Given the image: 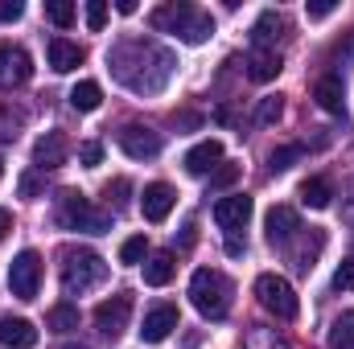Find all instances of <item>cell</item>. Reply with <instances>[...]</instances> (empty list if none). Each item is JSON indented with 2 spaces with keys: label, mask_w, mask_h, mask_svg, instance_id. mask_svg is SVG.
<instances>
[{
  "label": "cell",
  "mask_w": 354,
  "mask_h": 349,
  "mask_svg": "<svg viewBox=\"0 0 354 349\" xmlns=\"http://www.w3.org/2000/svg\"><path fill=\"white\" fill-rule=\"evenodd\" d=\"M231 296H235V288H231V279H227L223 271H214V267H198V271H194V279H189V300H194V308H198L206 321H223V317L231 312Z\"/></svg>",
  "instance_id": "2"
},
{
  "label": "cell",
  "mask_w": 354,
  "mask_h": 349,
  "mask_svg": "<svg viewBox=\"0 0 354 349\" xmlns=\"http://www.w3.org/2000/svg\"><path fill=\"white\" fill-rule=\"evenodd\" d=\"M218 165H223V144H218V140H202V144H194V148L185 152V169L194 177L214 173Z\"/></svg>",
  "instance_id": "16"
},
{
  "label": "cell",
  "mask_w": 354,
  "mask_h": 349,
  "mask_svg": "<svg viewBox=\"0 0 354 349\" xmlns=\"http://www.w3.org/2000/svg\"><path fill=\"white\" fill-rule=\"evenodd\" d=\"M334 288H338V292H354V259H346L334 271Z\"/></svg>",
  "instance_id": "32"
},
{
  "label": "cell",
  "mask_w": 354,
  "mask_h": 349,
  "mask_svg": "<svg viewBox=\"0 0 354 349\" xmlns=\"http://www.w3.org/2000/svg\"><path fill=\"white\" fill-rule=\"evenodd\" d=\"M149 259V239L145 235H132V239H124V247H120V263H128V267H136V263Z\"/></svg>",
  "instance_id": "27"
},
{
  "label": "cell",
  "mask_w": 354,
  "mask_h": 349,
  "mask_svg": "<svg viewBox=\"0 0 354 349\" xmlns=\"http://www.w3.org/2000/svg\"><path fill=\"white\" fill-rule=\"evenodd\" d=\"M66 157H71V140H66V132H46V136L33 144V165H37L41 173H46V169H62Z\"/></svg>",
  "instance_id": "11"
},
{
  "label": "cell",
  "mask_w": 354,
  "mask_h": 349,
  "mask_svg": "<svg viewBox=\"0 0 354 349\" xmlns=\"http://www.w3.org/2000/svg\"><path fill=\"white\" fill-rule=\"evenodd\" d=\"M264 226H268V243H272V247H288V243L301 235V222H297V210H292V206H272L268 218H264Z\"/></svg>",
  "instance_id": "12"
},
{
  "label": "cell",
  "mask_w": 354,
  "mask_h": 349,
  "mask_svg": "<svg viewBox=\"0 0 354 349\" xmlns=\"http://www.w3.org/2000/svg\"><path fill=\"white\" fill-rule=\"evenodd\" d=\"M301 201H305L309 210H326V206L334 201V189H330V181H326V177H309V181L301 185Z\"/></svg>",
  "instance_id": "22"
},
{
  "label": "cell",
  "mask_w": 354,
  "mask_h": 349,
  "mask_svg": "<svg viewBox=\"0 0 354 349\" xmlns=\"http://www.w3.org/2000/svg\"><path fill=\"white\" fill-rule=\"evenodd\" d=\"M66 349H87V346H66Z\"/></svg>",
  "instance_id": "42"
},
{
  "label": "cell",
  "mask_w": 354,
  "mask_h": 349,
  "mask_svg": "<svg viewBox=\"0 0 354 349\" xmlns=\"http://www.w3.org/2000/svg\"><path fill=\"white\" fill-rule=\"evenodd\" d=\"M301 152H305L301 144H284V148H276V152H272L268 169H272V173H284V169H292V161H301Z\"/></svg>",
  "instance_id": "29"
},
{
  "label": "cell",
  "mask_w": 354,
  "mask_h": 349,
  "mask_svg": "<svg viewBox=\"0 0 354 349\" xmlns=\"http://www.w3.org/2000/svg\"><path fill=\"white\" fill-rule=\"evenodd\" d=\"M149 25H153L157 33H177L185 46H202V41L214 33L210 12H202V8H194V4H185V0H174V4L153 8Z\"/></svg>",
  "instance_id": "1"
},
{
  "label": "cell",
  "mask_w": 354,
  "mask_h": 349,
  "mask_svg": "<svg viewBox=\"0 0 354 349\" xmlns=\"http://www.w3.org/2000/svg\"><path fill=\"white\" fill-rule=\"evenodd\" d=\"M46 325H50V329H58V333H75V329H79V308H71V304H58V308H50Z\"/></svg>",
  "instance_id": "26"
},
{
  "label": "cell",
  "mask_w": 354,
  "mask_h": 349,
  "mask_svg": "<svg viewBox=\"0 0 354 349\" xmlns=\"http://www.w3.org/2000/svg\"><path fill=\"white\" fill-rule=\"evenodd\" d=\"M25 12V4L21 0H0V25H8V21H17Z\"/></svg>",
  "instance_id": "37"
},
{
  "label": "cell",
  "mask_w": 354,
  "mask_h": 349,
  "mask_svg": "<svg viewBox=\"0 0 354 349\" xmlns=\"http://www.w3.org/2000/svg\"><path fill=\"white\" fill-rule=\"evenodd\" d=\"M284 33H288V21H284L276 8L260 12V21L252 25V41H256V50H268V46H276Z\"/></svg>",
  "instance_id": "17"
},
{
  "label": "cell",
  "mask_w": 354,
  "mask_h": 349,
  "mask_svg": "<svg viewBox=\"0 0 354 349\" xmlns=\"http://www.w3.org/2000/svg\"><path fill=\"white\" fill-rule=\"evenodd\" d=\"M128 317H132V296H128V292H115V296H107V300L95 308V325H99V333L111 337V341L128 329Z\"/></svg>",
  "instance_id": "7"
},
{
  "label": "cell",
  "mask_w": 354,
  "mask_h": 349,
  "mask_svg": "<svg viewBox=\"0 0 354 349\" xmlns=\"http://www.w3.org/2000/svg\"><path fill=\"white\" fill-rule=\"evenodd\" d=\"M280 70H284V66H280V54H276V50H256V54L248 58V79H252V83H272Z\"/></svg>",
  "instance_id": "21"
},
{
  "label": "cell",
  "mask_w": 354,
  "mask_h": 349,
  "mask_svg": "<svg viewBox=\"0 0 354 349\" xmlns=\"http://www.w3.org/2000/svg\"><path fill=\"white\" fill-rule=\"evenodd\" d=\"M115 8H120L124 17H132V12H136V0H115Z\"/></svg>",
  "instance_id": "40"
},
{
  "label": "cell",
  "mask_w": 354,
  "mask_h": 349,
  "mask_svg": "<svg viewBox=\"0 0 354 349\" xmlns=\"http://www.w3.org/2000/svg\"><path fill=\"white\" fill-rule=\"evenodd\" d=\"M83 46L79 41H66V37H54L50 41V66L58 70V74H71V70H79L83 66Z\"/></svg>",
  "instance_id": "18"
},
{
  "label": "cell",
  "mask_w": 354,
  "mask_h": 349,
  "mask_svg": "<svg viewBox=\"0 0 354 349\" xmlns=\"http://www.w3.org/2000/svg\"><path fill=\"white\" fill-rule=\"evenodd\" d=\"M33 79V58L21 46H0V87H21Z\"/></svg>",
  "instance_id": "10"
},
{
  "label": "cell",
  "mask_w": 354,
  "mask_h": 349,
  "mask_svg": "<svg viewBox=\"0 0 354 349\" xmlns=\"http://www.w3.org/2000/svg\"><path fill=\"white\" fill-rule=\"evenodd\" d=\"M0 177H4V165H0Z\"/></svg>",
  "instance_id": "43"
},
{
  "label": "cell",
  "mask_w": 354,
  "mask_h": 349,
  "mask_svg": "<svg viewBox=\"0 0 354 349\" xmlns=\"http://www.w3.org/2000/svg\"><path fill=\"white\" fill-rule=\"evenodd\" d=\"M8 288L17 300H33L41 288V255L37 251H21L17 259L8 263Z\"/></svg>",
  "instance_id": "6"
},
{
  "label": "cell",
  "mask_w": 354,
  "mask_h": 349,
  "mask_svg": "<svg viewBox=\"0 0 354 349\" xmlns=\"http://www.w3.org/2000/svg\"><path fill=\"white\" fill-rule=\"evenodd\" d=\"M58 222H62L66 230L103 235V230L111 226V214H107V210H95V206H91L79 189H66V193L58 197Z\"/></svg>",
  "instance_id": "4"
},
{
  "label": "cell",
  "mask_w": 354,
  "mask_h": 349,
  "mask_svg": "<svg viewBox=\"0 0 354 349\" xmlns=\"http://www.w3.org/2000/svg\"><path fill=\"white\" fill-rule=\"evenodd\" d=\"M46 17H50L58 29H71V25H75V4H71V0H46Z\"/></svg>",
  "instance_id": "28"
},
{
  "label": "cell",
  "mask_w": 354,
  "mask_h": 349,
  "mask_svg": "<svg viewBox=\"0 0 354 349\" xmlns=\"http://www.w3.org/2000/svg\"><path fill=\"white\" fill-rule=\"evenodd\" d=\"M280 111H284V103H280V99H264V103H260V111H256V123H272V119H280Z\"/></svg>",
  "instance_id": "33"
},
{
  "label": "cell",
  "mask_w": 354,
  "mask_h": 349,
  "mask_svg": "<svg viewBox=\"0 0 354 349\" xmlns=\"http://www.w3.org/2000/svg\"><path fill=\"white\" fill-rule=\"evenodd\" d=\"M256 296H260V304H264L276 321H292V317H297V308H301V304H297L292 283H288L284 275H276V271H264V275L256 279Z\"/></svg>",
  "instance_id": "5"
},
{
  "label": "cell",
  "mask_w": 354,
  "mask_h": 349,
  "mask_svg": "<svg viewBox=\"0 0 354 349\" xmlns=\"http://www.w3.org/2000/svg\"><path fill=\"white\" fill-rule=\"evenodd\" d=\"M103 25H107V4H103V0H87V29L99 33Z\"/></svg>",
  "instance_id": "30"
},
{
  "label": "cell",
  "mask_w": 354,
  "mask_h": 349,
  "mask_svg": "<svg viewBox=\"0 0 354 349\" xmlns=\"http://www.w3.org/2000/svg\"><path fill=\"white\" fill-rule=\"evenodd\" d=\"M177 263H174V251H153L149 259H145V283L149 288H165L169 279H174Z\"/></svg>",
  "instance_id": "20"
},
{
  "label": "cell",
  "mask_w": 354,
  "mask_h": 349,
  "mask_svg": "<svg viewBox=\"0 0 354 349\" xmlns=\"http://www.w3.org/2000/svg\"><path fill=\"white\" fill-rule=\"evenodd\" d=\"M227 255H243V243H239V239H235V235H231V239H227Z\"/></svg>",
  "instance_id": "41"
},
{
  "label": "cell",
  "mask_w": 354,
  "mask_h": 349,
  "mask_svg": "<svg viewBox=\"0 0 354 349\" xmlns=\"http://www.w3.org/2000/svg\"><path fill=\"white\" fill-rule=\"evenodd\" d=\"M322 247H326V235L317 230V235H313V243H301V247L292 251V267H297V271H313V259H317V251H322Z\"/></svg>",
  "instance_id": "25"
},
{
  "label": "cell",
  "mask_w": 354,
  "mask_h": 349,
  "mask_svg": "<svg viewBox=\"0 0 354 349\" xmlns=\"http://www.w3.org/2000/svg\"><path fill=\"white\" fill-rule=\"evenodd\" d=\"M12 230V214L8 210H0V243H4V235Z\"/></svg>",
  "instance_id": "39"
},
{
  "label": "cell",
  "mask_w": 354,
  "mask_h": 349,
  "mask_svg": "<svg viewBox=\"0 0 354 349\" xmlns=\"http://www.w3.org/2000/svg\"><path fill=\"white\" fill-rule=\"evenodd\" d=\"M115 140H120V148H124L132 161H153V157L161 152V132H153V128H145V123H124Z\"/></svg>",
  "instance_id": "8"
},
{
  "label": "cell",
  "mask_w": 354,
  "mask_h": 349,
  "mask_svg": "<svg viewBox=\"0 0 354 349\" xmlns=\"http://www.w3.org/2000/svg\"><path fill=\"white\" fill-rule=\"evenodd\" d=\"M128 189H132V185H128V181H124V177H120V181H111V185H107V197H111V206H115V210H124V201H128V197H124V193H128Z\"/></svg>",
  "instance_id": "36"
},
{
  "label": "cell",
  "mask_w": 354,
  "mask_h": 349,
  "mask_svg": "<svg viewBox=\"0 0 354 349\" xmlns=\"http://www.w3.org/2000/svg\"><path fill=\"white\" fill-rule=\"evenodd\" d=\"M330 349H354V312H342L330 329Z\"/></svg>",
  "instance_id": "24"
},
{
  "label": "cell",
  "mask_w": 354,
  "mask_h": 349,
  "mask_svg": "<svg viewBox=\"0 0 354 349\" xmlns=\"http://www.w3.org/2000/svg\"><path fill=\"white\" fill-rule=\"evenodd\" d=\"M338 4L334 0H317V4H309V21H322V17H330Z\"/></svg>",
  "instance_id": "38"
},
{
  "label": "cell",
  "mask_w": 354,
  "mask_h": 349,
  "mask_svg": "<svg viewBox=\"0 0 354 349\" xmlns=\"http://www.w3.org/2000/svg\"><path fill=\"white\" fill-rule=\"evenodd\" d=\"M235 177H239V165H218V169H214V177H210V185H214V189H227Z\"/></svg>",
  "instance_id": "35"
},
{
  "label": "cell",
  "mask_w": 354,
  "mask_h": 349,
  "mask_svg": "<svg viewBox=\"0 0 354 349\" xmlns=\"http://www.w3.org/2000/svg\"><path fill=\"white\" fill-rule=\"evenodd\" d=\"M248 218H252V197L248 193H227V197H218L214 201V222L223 226V230H243L248 226Z\"/></svg>",
  "instance_id": "9"
},
{
  "label": "cell",
  "mask_w": 354,
  "mask_h": 349,
  "mask_svg": "<svg viewBox=\"0 0 354 349\" xmlns=\"http://www.w3.org/2000/svg\"><path fill=\"white\" fill-rule=\"evenodd\" d=\"M174 201H177V193H174V185H165V181H153L140 193V210H145L149 222H165L169 210H174Z\"/></svg>",
  "instance_id": "14"
},
{
  "label": "cell",
  "mask_w": 354,
  "mask_h": 349,
  "mask_svg": "<svg viewBox=\"0 0 354 349\" xmlns=\"http://www.w3.org/2000/svg\"><path fill=\"white\" fill-rule=\"evenodd\" d=\"M103 279H107V263L95 251H75V247L62 251V288H66V296H83Z\"/></svg>",
  "instance_id": "3"
},
{
  "label": "cell",
  "mask_w": 354,
  "mask_h": 349,
  "mask_svg": "<svg viewBox=\"0 0 354 349\" xmlns=\"http://www.w3.org/2000/svg\"><path fill=\"white\" fill-rule=\"evenodd\" d=\"M177 325H181V312H177L174 304H157L153 312H145V325H140V341L157 346V341H165V337L174 333Z\"/></svg>",
  "instance_id": "13"
},
{
  "label": "cell",
  "mask_w": 354,
  "mask_h": 349,
  "mask_svg": "<svg viewBox=\"0 0 354 349\" xmlns=\"http://www.w3.org/2000/svg\"><path fill=\"white\" fill-rule=\"evenodd\" d=\"M99 103H103L99 83H79V87L71 90V107H75V111H95Z\"/></svg>",
  "instance_id": "23"
},
{
  "label": "cell",
  "mask_w": 354,
  "mask_h": 349,
  "mask_svg": "<svg viewBox=\"0 0 354 349\" xmlns=\"http://www.w3.org/2000/svg\"><path fill=\"white\" fill-rule=\"evenodd\" d=\"M0 346L4 349H33L37 346V329L25 317H0Z\"/></svg>",
  "instance_id": "15"
},
{
  "label": "cell",
  "mask_w": 354,
  "mask_h": 349,
  "mask_svg": "<svg viewBox=\"0 0 354 349\" xmlns=\"http://www.w3.org/2000/svg\"><path fill=\"white\" fill-rule=\"evenodd\" d=\"M252 349H288V346H284L280 337L272 341V333H268V329H260V325H256V329H252Z\"/></svg>",
  "instance_id": "34"
},
{
  "label": "cell",
  "mask_w": 354,
  "mask_h": 349,
  "mask_svg": "<svg viewBox=\"0 0 354 349\" xmlns=\"http://www.w3.org/2000/svg\"><path fill=\"white\" fill-rule=\"evenodd\" d=\"M79 161H83L87 169H99V165H103V144H99V140H87V144L79 148Z\"/></svg>",
  "instance_id": "31"
},
{
  "label": "cell",
  "mask_w": 354,
  "mask_h": 349,
  "mask_svg": "<svg viewBox=\"0 0 354 349\" xmlns=\"http://www.w3.org/2000/svg\"><path fill=\"white\" fill-rule=\"evenodd\" d=\"M313 99L322 103V111H330V115H346V99H342V79H334V74L317 79V87H313Z\"/></svg>",
  "instance_id": "19"
}]
</instances>
